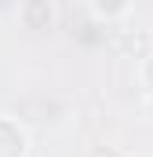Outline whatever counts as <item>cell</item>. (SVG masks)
Listing matches in <instances>:
<instances>
[{
	"label": "cell",
	"mask_w": 153,
	"mask_h": 157,
	"mask_svg": "<svg viewBox=\"0 0 153 157\" xmlns=\"http://www.w3.org/2000/svg\"><path fill=\"white\" fill-rule=\"evenodd\" d=\"M139 77H142V84L153 91V55H146V62H142V70H139Z\"/></svg>",
	"instance_id": "6da1fadb"
}]
</instances>
